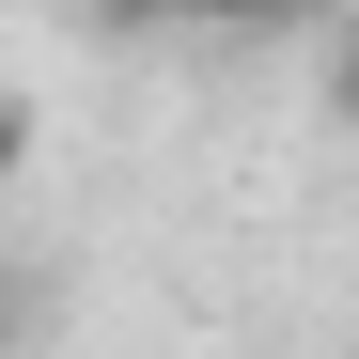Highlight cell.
<instances>
[{
    "label": "cell",
    "mask_w": 359,
    "mask_h": 359,
    "mask_svg": "<svg viewBox=\"0 0 359 359\" xmlns=\"http://www.w3.org/2000/svg\"><path fill=\"white\" fill-rule=\"evenodd\" d=\"M109 32H297L313 0H94Z\"/></svg>",
    "instance_id": "obj_1"
},
{
    "label": "cell",
    "mask_w": 359,
    "mask_h": 359,
    "mask_svg": "<svg viewBox=\"0 0 359 359\" xmlns=\"http://www.w3.org/2000/svg\"><path fill=\"white\" fill-rule=\"evenodd\" d=\"M16 172H32V109H0V188H16Z\"/></svg>",
    "instance_id": "obj_2"
}]
</instances>
